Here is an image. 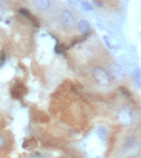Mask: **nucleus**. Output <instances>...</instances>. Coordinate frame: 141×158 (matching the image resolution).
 <instances>
[{
	"mask_svg": "<svg viewBox=\"0 0 141 158\" xmlns=\"http://www.w3.org/2000/svg\"><path fill=\"white\" fill-rule=\"evenodd\" d=\"M93 78H95V81L97 83L102 84V85H107L110 83L109 74H107V71L104 70L102 68H95V70H93Z\"/></svg>",
	"mask_w": 141,
	"mask_h": 158,
	"instance_id": "f257e3e1",
	"label": "nucleus"
},
{
	"mask_svg": "<svg viewBox=\"0 0 141 158\" xmlns=\"http://www.w3.org/2000/svg\"><path fill=\"white\" fill-rule=\"evenodd\" d=\"M61 21L62 25L65 26L66 29H73L74 25H75V19H74V16L69 10H62L61 13Z\"/></svg>",
	"mask_w": 141,
	"mask_h": 158,
	"instance_id": "f03ea898",
	"label": "nucleus"
},
{
	"mask_svg": "<svg viewBox=\"0 0 141 158\" xmlns=\"http://www.w3.org/2000/svg\"><path fill=\"white\" fill-rule=\"evenodd\" d=\"M118 119L119 122L124 124V126H128L132 121V117H131V111L128 109H122L119 111V115H118Z\"/></svg>",
	"mask_w": 141,
	"mask_h": 158,
	"instance_id": "7ed1b4c3",
	"label": "nucleus"
},
{
	"mask_svg": "<svg viewBox=\"0 0 141 158\" xmlns=\"http://www.w3.org/2000/svg\"><path fill=\"white\" fill-rule=\"evenodd\" d=\"M78 30H79L80 32H83V34H87V32H89L91 26H89L88 21H87V19H80V21L78 22Z\"/></svg>",
	"mask_w": 141,
	"mask_h": 158,
	"instance_id": "20e7f679",
	"label": "nucleus"
},
{
	"mask_svg": "<svg viewBox=\"0 0 141 158\" xmlns=\"http://www.w3.org/2000/svg\"><path fill=\"white\" fill-rule=\"evenodd\" d=\"M34 5L39 10H45L49 8L51 3H49V0H34Z\"/></svg>",
	"mask_w": 141,
	"mask_h": 158,
	"instance_id": "39448f33",
	"label": "nucleus"
},
{
	"mask_svg": "<svg viewBox=\"0 0 141 158\" xmlns=\"http://www.w3.org/2000/svg\"><path fill=\"white\" fill-rule=\"evenodd\" d=\"M111 68H113V71H114V75H115L117 78L122 79L124 77V70H123V68L120 66L119 64H113Z\"/></svg>",
	"mask_w": 141,
	"mask_h": 158,
	"instance_id": "423d86ee",
	"label": "nucleus"
},
{
	"mask_svg": "<svg viewBox=\"0 0 141 158\" xmlns=\"http://www.w3.org/2000/svg\"><path fill=\"white\" fill-rule=\"evenodd\" d=\"M132 78H133V81H135L137 87L141 88V69L140 68L135 69V71H133V74H132Z\"/></svg>",
	"mask_w": 141,
	"mask_h": 158,
	"instance_id": "0eeeda50",
	"label": "nucleus"
},
{
	"mask_svg": "<svg viewBox=\"0 0 141 158\" xmlns=\"http://www.w3.org/2000/svg\"><path fill=\"white\" fill-rule=\"evenodd\" d=\"M97 135H98V137L101 139V141H105L106 140V136H107V131H106V128L105 127H98L97 128Z\"/></svg>",
	"mask_w": 141,
	"mask_h": 158,
	"instance_id": "6e6552de",
	"label": "nucleus"
},
{
	"mask_svg": "<svg viewBox=\"0 0 141 158\" xmlns=\"http://www.w3.org/2000/svg\"><path fill=\"white\" fill-rule=\"evenodd\" d=\"M19 12H21V15H23L25 17H27V18H30V19H31V21H35V18H34V17H32V15H31V13H29V12H27V9H21V10H19Z\"/></svg>",
	"mask_w": 141,
	"mask_h": 158,
	"instance_id": "1a4fd4ad",
	"label": "nucleus"
},
{
	"mask_svg": "<svg viewBox=\"0 0 141 158\" xmlns=\"http://www.w3.org/2000/svg\"><path fill=\"white\" fill-rule=\"evenodd\" d=\"M80 5H82V8H83L84 10H92L91 4H88L87 2H84V0H82V2H80Z\"/></svg>",
	"mask_w": 141,
	"mask_h": 158,
	"instance_id": "9d476101",
	"label": "nucleus"
},
{
	"mask_svg": "<svg viewBox=\"0 0 141 158\" xmlns=\"http://www.w3.org/2000/svg\"><path fill=\"white\" fill-rule=\"evenodd\" d=\"M55 51L57 52V53H61V52L64 51V45H60V44H58V45H56V48H55Z\"/></svg>",
	"mask_w": 141,
	"mask_h": 158,
	"instance_id": "9b49d317",
	"label": "nucleus"
},
{
	"mask_svg": "<svg viewBox=\"0 0 141 158\" xmlns=\"http://www.w3.org/2000/svg\"><path fill=\"white\" fill-rule=\"evenodd\" d=\"M4 145V137L0 135V147H3Z\"/></svg>",
	"mask_w": 141,
	"mask_h": 158,
	"instance_id": "f8f14e48",
	"label": "nucleus"
},
{
	"mask_svg": "<svg viewBox=\"0 0 141 158\" xmlns=\"http://www.w3.org/2000/svg\"><path fill=\"white\" fill-rule=\"evenodd\" d=\"M2 16H3V8L0 6V18H2Z\"/></svg>",
	"mask_w": 141,
	"mask_h": 158,
	"instance_id": "ddd939ff",
	"label": "nucleus"
},
{
	"mask_svg": "<svg viewBox=\"0 0 141 158\" xmlns=\"http://www.w3.org/2000/svg\"><path fill=\"white\" fill-rule=\"evenodd\" d=\"M95 158H101V157H95Z\"/></svg>",
	"mask_w": 141,
	"mask_h": 158,
	"instance_id": "4468645a",
	"label": "nucleus"
}]
</instances>
